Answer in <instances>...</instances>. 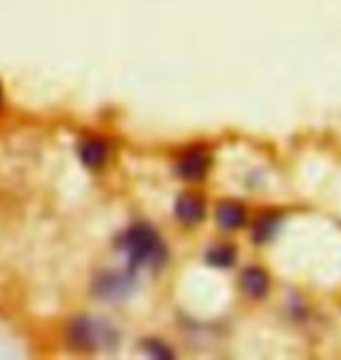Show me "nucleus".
Returning <instances> with one entry per match:
<instances>
[{
    "mask_svg": "<svg viewBox=\"0 0 341 360\" xmlns=\"http://www.w3.org/2000/svg\"><path fill=\"white\" fill-rule=\"evenodd\" d=\"M215 220L224 232H234V229L245 225L248 213H245V206H241L238 201H222L215 211Z\"/></svg>",
    "mask_w": 341,
    "mask_h": 360,
    "instance_id": "6",
    "label": "nucleus"
},
{
    "mask_svg": "<svg viewBox=\"0 0 341 360\" xmlns=\"http://www.w3.org/2000/svg\"><path fill=\"white\" fill-rule=\"evenodd\" d=\"M238 285H241V290L245 297L250 300H262L266 292H269V276H266L264 269L259 267H248L241 278H238Z\"/></svg>",
    "mask_w": 341,
    "mask_h": 360,
    "instance_id": "5",
    "label": "nucleus"
},
{
    "mask_svg": "<svg viewBox=\"0 0 341 360\" xmlns=\"http://www.w3.org/2000/svg\"><path fill=\"white\" fill-rule=\"evenodd\" d=\"M206 260L217 269H227L236 260V250L234 246H215L206 253Z\"/></svg>",
    "mask_w": 341,
    "mask_h": 360,
    "instance_id": "8",
    "label": "nucleus"
},
{
    "mask_svg": "<svg viewBox=\"0 0 341 360\" xmlns=\"http://www.w3.org/2000/svg\"><path fill=\"white\" fill-rule=\"evenodd\" d=\"M145 349H148L152 356H171V351H169V349H164L162 344H152V342H148V344H145Z\"/></svg>",
    "mask_w": 341,
    "mask_h": 360,
    "instance_id": "10",
    "label": "nucleus"
},
{
    "mask_svg": "<svg viewBox=\"0 0 341 360\" xmlns=\"http://www.w3.org/2000/svg\"><path fill=\"white\" fill-rule=\"evenodd\" d=\"M79 160H82L84 167L89 169H98L103 167L108 162V155H110V150H108V143L101 141V139H86L79 143Z\"/></svg>",
    "mask_w": 341,
    "mask_h": 360,
    "instance_id": "7",
    "label": "nucleus"
},
{
    "mask_svg": "<svg viewBox=\"0 0 341 360\" xmlns=\"http://www.w3.org/2000/svg\"><path fill=\"white\" fill-rule=\"evenodd\" d=\"M108 340V328L91 319H75L68 326V344L79 351H94Z\"/></svg>",
    "mask_w": 341,
    "mask_h": 360,
    "instance_id": "2",
    "label": "nucleus"
},
{
    "mask_svg": "<svg viewBox=\"0 0 341 360\" xmlns=\"http://www.w3.org/2000/svg\"><path fill=\"white\" fill-rule=\"evenodd\" d=\"M176 218L183 225H197L206 218V201L194 192H187L176 201Z\"/></svg>",
    "mask_w": 341,
    "mask_h": 360,
    "instance_id": "4",
    "label": "nucleus"
},
{
    "mask_svg": "<svg viewBox=\"0 0 341 360\" xmlns=\"http://www.w3.org/2000/svg\"><path fill=\"white\" fill-rule=\"evenodd\" d=\"M210 169V157L204 150H190V153H183L178 160V174L185 180H201L206 178Z\"/></svg>",
    "mask_w": 341,
    "mask_h": 360,
    "instance_id": "3",
    "label": "nucleus"
},
{
    "mask_svg": "<svg viewBox=\"0 0 341 360\" xmlns=\"http://www.w3.org/2000/svg\"><path fill=\"white\" fill-rule=\"evenodd\" d=\"M122 250L134 267H162L169 255L164 239L148 222H138L127 229L122 236Z\"/></svg>",
    "mask_w": 341,
    "mask_h": 360,
    "instance_id": "1",
    "label": "nucleus"
},
{
    "mask_svg": "<svg viewBox=\"0 0 341 360\" xmlns=\"http://www.w3.org/2000/svg\"><path fill=\"white\" fill-rule=\"evenodd\" d=\"M276 229H278V218L276 215H264V218H259L255 222L252 236H255V241H269L276 234Z\"/></svg>",
    "mask_w": 341,
    "mask_h": 360,
    "instance_id": "9",
    "label": "nucleus"
},
{
    "mask_svg": "<svg viewBox=\"0 0 341 360\" xmlns=\"http://www.w3.org/2000/svg\"><path fill=\"white\" fill-rule=\"evenodd\" d=\"M3 98H5V94H3V87H0V105H3Z\"/></svg>",
    "mask_w": 341,
    "mask_h": 360,
    "instance_id": "11",
    "label": "nucleus"
}]
</instances>
